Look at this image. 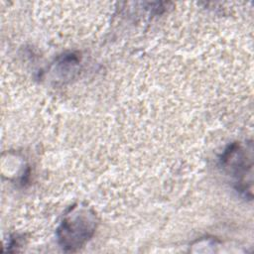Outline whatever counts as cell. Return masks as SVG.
Wrapping results in <instances>:
<instances>
[{
	"instance_id": "6da1fadb",
	"label": "cell",
	"mask_w": 254,
	"mask_h": 254,
	"mask_svg": "<svg viewBox=\"0 0 254 254\" xmlns=\"http://www.w3.org/2000/svg\"><path fill=\"white\" fill-rule=\"evenodd\" d=\"M94 222L93 214H90L87 209L73 207L59 229L63 247L69 250L80 247L92 235L95 228Z\"/></svg>"
}]
</instances>
